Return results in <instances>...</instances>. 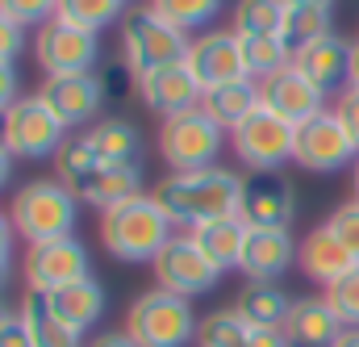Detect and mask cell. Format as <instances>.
I'll use <instances>...</instances> for the list:
<instances>
[{
  "label": "cell",
  "mask_w": 359,
  "mask_h": 347,
  "mask_svg": "<svg viewBox=\"0 0 359 347\" xmlns=\"http://www.w3.org/2000/svg\"><path fill=\"white\" fill-rule=\"evenodd\" d=\"M155 201L168 209V218L192 230L201 222L234 218L243 209V176L234 168H196V172H168L155 184Z\"/></svg>",
  "instance_id": "6da1fadb"
},
{
  "label": "cell",
  "mask_w": 359,
  "mask_h": 347,
  "mask_svg": "<svg viewBox=\"0 0 359 347\" xmlns=\"http://www.w3.org/2000/svg\"><path fill=\"white\" fill-rule=\"evenodd\" d=\"M172 235H176V222L155 201V192H138L100 214V247L113 260L155 263V256L172 243Z\"/></svg>",
  "instance_id": "7a4b0ae2"
},
{
  "label": "cell",
  "mask_w": 359,
  "mask_h": 347,
  "mask_svg": "<svg viewBox=\"0 0 359 347\" xmlns=\"http://www.w3.org/2000/svg\"><path fill=\"white\" fill-rule=\"evenodd\" d=\"M8 218L29 247L50 243V239H67V235H76V222H80V197L59 176L55 180H29L25 188H17Z\"/></svg>",
  "instance_id": "3957f363"
},
{
  "label": "cell",
  "mask_w": 359,
  "mask_h": 347,
  "mask_svg": "<svg viewBox=\"0 0 359 347\" xmlns=\"http://www.w3.org/2000/svg\"><path fill=\"white\" fill-rule=\"evenodd\" d=\"M201 318L192 310V297H180L168 289H147L134 297L126 314V335L138 347H188L196 343Z\"/></svg>",
  "instance_id": "277c9868"
},
{
  "label": "cell",
  "mask_w": 359,
  "mask_h": 347,
  "mask_svg": "<svg viewBox=\"0 0 359 347\" xmlns=\"http://www.w3.org/2000/svg\"><path fill=\"white\" fill-rule=\"evenodd\" d=\"M188 42L192 38L180 25L163 21L151 4L130 8L126 21H121V59L130 63L134 76H151V72H159L168 63H184Z\"/></svg>",
  "instance_id": "5b68a950"
},
{
  "label": "cell",
  "mask_w": 359,
  "mask_h": 347,
  "mask_svg": "<svg viewBox=\"0 0 359 347\" xmlns=\"http://www.w3.org/2000/svg\"><path fill=\"white\" fill-rule=\"evenodd\" d=\"M222 147H226V130L205 109H188V113H176V117L159 122V155L168 159L172 172L213 168Z\"/></svg>",
  "instance_id": "8992f818"
},
{
  "label": "cell",
  "mask_w": 359,
  "mask_h": 347,
  "mask_svg": "<svg viewBox=\"0 0 359 347\" xmlns=\"http://www.w3.org/2000/svg\"><path fill=\"white\" fill-rule=\"evenodd\" d=\"M292 143H297V126L276 117L264 105L243 126L230 130V147L247 172H284V164L292 159Z\"/></svg>",
  "instance_id": "52a82bcc"
},
{
  "label": "cell",
  "mask_w": 359,
  "mask_h": 347,
  "mask_svg": "<svg viewBox=\"0 0 359 347\" xmlns=\"http://www.w3.org/2000/svg\"><path fill=\"white\" fill-rule=\"evenodd\" d=\"M355 159H359V147L347 134V126L339 122L334 109H326V113L297 126V143H292V164L297 168L330 176V172H343V168H355Z\"/></svg>",
  "instance_id": "ba28073f"
},
{
  "label": "cell",
  "mask_w": 359,
  "mask_h": 347,
  "mask_svg": "<svg viewBox=\"0 0 359 347\" xmlns=\"http://www.w3.org/2000/svg\"><path fill=\"white\" fill-rule=\"evenodd\" d=\"M34 59L42 67V76H84L96 72L100 63V34L67 25V21H46L34 34Z\"/></svg>",
  "instance_id": "9c48e42d"
},
{
  "label": "cell",
  "mask_w": 359,
  "mask_h": 347,
  "mask_svg": "<svg viewBox=\"0 0 359 347\" xmlns=\"http://www.w3.org/2000/svg\"><path fill=\"white\" fill-rule=\"evenodd\" d=\"M67 126L63 117L34 92V96H21L13 109H8V151L21 155V159H55L67 143Z\"/></svg>",
  "instance_id": "30bf717a"
},
{
  "label": "cell",
  "mask_w": 359,
  "mask_h": 347,
  "mask_svg": "<svg viewBox=\"0 0 359 347\" xmlns=\"http://www.w3.org/2000/svg\"><path fill=\"white\" fill-rule=\"evenodd\" d=\"M151 272H155V289H168V293H180V297L213 293L217 280H222V268L192 243L188 230L184 235H172V243L155 256Z\"/></svg>",
  "instance_id": "8fae6325"
},
{
  "label": "cell",
  "mask_w": 359,
  "mask_h": 347,
  "mask_svg": "<svg viewBox=\"0 0 359 347\" xmlns=\"http://www.w3.org/2000/svg\"><path fill=\"white\" fill-rule=\"evenodd\" d=\"M21 276L29 289H42V293H55L63 284H76L92 276V260L88 247L67 235V239H50V243H34L25 247V263H21Z\"/></svg>",
  "instance_id": "7c38bea8"
},
{
  "label": "cell",
  "mask_w": 359,
  "mask_h": 347,
  "mask_svg": "<svg viewBox=\"0 0 359 347\" xmlns=\"http://www.w3.org/2000/svg\"><path fill=\"white\" fill-rule=\"evenodd\" d=\"M238 218L247 226L288 230L297 218V184L284 172H247L243 176V209Z\"/></svg>",
  "instance_id": "4fadbf2b"
},
{
  "label": "cell",
  "mask_w": 359,
  "mask_h": 347,
  "mask_svg": "<svg viewBox=\"0 0 359 347\" xmlns=\"http://www.w3.org/2000/svg\"><path fill=\"white\" fill-rule=\"evenodd\" d=\"M188 72L201 80V88H222L230 80H243L247 67H243V46H238V34L234 30H201L192 42H188V55H184Z\"/></svg>",
  "instance_id": "5bb4252c"
},
{
  "label": "cell",
  "mask_w": 359,
  "mask_h": 347,
  "mask_svg": "<svg viewBox=\"0 0 359 347\" xmlns=\"http://www.w3.org/2000/svg\"><path fill=\"white\" fill-rule=\"evenodd\" d=\"M38 96L63 117L67 130H76V126H96L100 109L109 105L96 72H84V76H46L42 88H38Z\"/></svg>",
  "instance_id": "9a60e30c"
},
{
  "label": "cell",
  "mask_w": 359,
  "mask_h": 347,
  "mask_svg": "<svg viewBox=\"0 0 359 347\" xmlns=\"http://www.w3.org/2000/svg\"><path fill=\"white\" fill-rule=\"evenodd\" d=\"M138 100L155 117H176V113H188V109H201L205 88L188 72V63H168L151 76H138Z\"/></svg>",
  "instance_id": "2e32d148"
},
{
  "label": "cell",
  "mask_w": 359,
  "mask_h": 347,
  "mask_svg": "<svg viewBox=\"0 0 359 347\" xmlns=\"http://www.w3.org/2000/svg\"><path fill=\"white\" fill-rule=\"evenodd\" d=\"M259 100H264V109H271L276 117H284V122H292V126H301V122L326 113V92L318 84H309L297 67H284V72H276L271 80H264V84H259Z\"/></svg>",
  "instance_id": "e0dca14e"
},
{
  "label": "cell",
  "mask_w": 359,
  "mask_h": 347,
  "mask_svg": "<svg viewBox=\"0 0 359 347\" xmlns=\"http://www.w3.org/2000/svg\"><path fill=\"white\" fill-rule=\"evenodd\" d=\"M297 239L288 230H271V226H247V243H243V260L238 272L247 280H280L292 263H297Z\"/></svg>",
  "instance_id": "ac0fdd59"
},
{
  "label": "cell",
  "mask_w": 359,
  "mask_h": 347,
  "mask_svg": "<svg viewBox=\"0 0 359 347\" xmlns=\"http://www.w3.org/2000/svg\"><path fill=\"white\" fill-rule=\"evenodd\" d=\"M351 59H355V42L351 38H339V34H326L322 42L305 46L292 59V67L309 84H318L322 92H343V88L351 84Z\"/></svg>",
  "instance_id": "d6986e66"
},
{
  "label": "cell",
  "mask_w": 359,
  "mask_h": 347,
  "mask_svg": "<svg viewBox=\"0 0 359 347\" xmlns=\"http://www.w3.org/2000/svg\"><path fill=\"white\" fill-rule=\"evenodd\" d=\"M280 335L288 347H334V339L343 335V318L330 310L326 297H297Z\"/></svg>",
  "instance_id": "ffe728a7"
},
{
  "label": "cell",
  "mask_w": 359,
  "mask_h": 347,
  "mask_svg": "<svg viewBox=\"0 0 359 347\" xmlns=\"http://www.w3.org/2000/svg\"><path fill=\"white\" fill-rule=\"evenodd\" d=\"M297 263H301V272L313 280V284H322V289H330L334 280H343L351 268H355V256L334 239V230L322 222V226H313L305 239H301V247H297Z\"/></svg>",
  "instance_id": "44dd1931"
},
{
  "label": "cell",
  "mask_w": 359,
  "mask_h": 347,
  "mask_svg": "<svg viewBox=\"0 0 359 347\" xmlns=\"http://www.w3.org/2000/svg\"><path fill=\"white\" fill-rule=\"evenodd\" d=\"M17 314H21V322L29 327L34 347H80V335H76V331L55 314L50 293H42V289H25V293H21Z\"/></svg>",
  "instance_id": "7402d4cb"
},
{
  "label": "cell",
  "mask_w": 359,
  "mask_h": 347,
  "mask_svg": "<svg viewBox=\"0 0 359 347\" xmlns=\"http://www.w3.org/2000/svg\"><path fill=\"white\" fill-rule=\"evenodd\" d=\"M50 306H55V314H59L76 335H84V331H92V322H100V314H104V284H100L96 276H84V280H76V284L55 289V293H50Z\"/></svg>",
  "instance_id": "603a6c76"
},
{
  "label": "cell",
  "mask_w": 359,
  "mask_h": 347,
  "mask_svg": "<svg viewBox=\"0 0 359 347\" xmlns=\"http://www.w3.org/2000/svg\"><path fill=\"white\" fill-rule=\"evenodd\" d=\"M264 100H259V84L251 80V76H243V80H230V84L222 88H209L205 92V100H201V109L230 134L234 126H243L255 109H259Z\"/></svg>",
  "instance_id": "cb8c5ba5"
},
{
  "label": "cell",
  "mask_w": 359,
  "mask_h": 347,
  "mask_svg": "<svg viewBox=\"0 0 359 347\" xmlns=\"http://www.w3.org/2000/svg\"><path fill=\"white\" fill-rule=\"evenodd\" d=\"M234 310L251 322V327H268V331H280L288 310H292V297L280 289V280H247L238 289V301Z\"/></svg>",
  "instance_id": "d4e9b609"
},
{
  "label": "cell",
  "mask_w": 359,
  "mask_h": 347,
  "mask_svg": "<svg viewBox=\"0 0 359 347\" xmlns=\"http://www.w3.org/2000/svg\"><path fill=\"white\" fill-rule=\"evenodd\" d=\"M80 134L88 138V147L96 151V159L109 164V168H117V164H138V155H142V134H138L126 117H104V122H96L88 130H80Z\"/></svg>",
  "instance_id": "484cf974"
},
{
  "label": "cell",
  "mask_w": 359,
  "mask_h": 347,
  "mask_svg": "<svg viewBox=\"0 0 359 347\" xmlns=\"http://www.w3.org/2000/svg\"><path fill=\"white\" fill-rule=\"evenodd\" d=\"M188 235H192V243L217 263L222 272L238 268L243 243H247V222H243L238 214H234V218H217V222H201V226H192Z\"/></svg>",
  "instance_id": "4316f807"
},
{
  "label": "cell",
  "mask_w": 359,
  "mask_h": 347,
  "mask_svg": "<svg viewBox=\"0 0 359 347\" xmlns=\"http://www.w3.org/2000/svg\"><path fill=\"white\" fill-rule=\"evenodd\" d=\"M238 46H243V67L255 84H264L276 72L292 67V51L280 34H238Z\"/></svg>",
  "instance_id": "83f0119b"
},
{
  "label": "cell",
  "mask_w": 359,
  "mask_h": 347,
  "mask_svg": "<svg viewBox=\"0 0 359 347\" xmlns=\"http://www.w3.org/2000/svg\"><path fill=\"white\" fill-rule=\"evenodd\" d=\"M138 192H142V164H117V168H100V176L88 184V192L80 201H88L104 214V209L138 197Z\"/></svg>",
  "instance_id": "f1b7e54d"
},
{
  "label": "cell",
  "mask_w": 359,
  "mask_h": 347,
  "mask_svg": "<svg viewBox=\"0 0 359 347\" xmlns=\"http://www.w3.org/2000/svg\"><path fill=\"white\" fill-rule=\"evenodd\" d=\"M196 347H255V327L238 310H213L201 318Z\"/></svg>",
  "instance_id": "f546056e"
},
{
  "label": "cell",
  "mask_w": 359,
  "mask_h": 347,
  "mask_svg": "<svg viewBox=\"0 0 359 347\" xmlns=\"http://www.w3.org/2000/svg\"><path fill=\"white\" fill-rule=\"evenodd\" d=\"M326 34H334V21H330V13H322V8H288V17H284V30H280V38L288 42L292 59H297L305 46L322 42Z\"/></svg>",
  "instance_id": "4dcf8cb0"
},
{
  "label": "cell",
  "mask_w": 359,
  "mask_h": 347,
  "mask_svg": "<svg viewBox=\"0 0 359 347\" xmlns=\"http://www.w3.org/2000/svg\"><path fill=\"white\" fill-rule=\"evenodd\" d=\"M55 17L67 21V25H80V30L100 34L104 25L126 21V0H59Z\"/></svg>",
  "instance_id": "1f68e13d"
},
{
  "label": "cell",
  "mask_w": 359,
  "mask_h": 347,
  "mask_svg": "<svg viewBox=\"0 0 359 347\" xmlns=\"http://www.w3.org/2000/svg\"><path fill=\"white\" fill-rule=\"evenodd\" d=\"M288 17L284 0H238L234 4V34H280Z\"/></svg>",
  "instance_id": "d6a6232c"
},
{
  "label": "cell",
  "mask_w": 359,
  "mask_h": 347,
  "mask_svg": "<svg viewBox=\"0 0 359 347\" xmlns=\"http://www.w3.org/2000/svg\"><path fill=\"white\" fill-rule=\"evenodd\" d=\"M222 4H226V0H151V8H155L163 21L180 25L184 34H188V30H209V25L217 21Z\"/></svg>",
  "instance_id": "836d02e7"
},
{
  "label": "cell",
  "mask_w": 359,
  "mask_h": 347,
  "mask_svg": "<svg viewBox=\"0 0 359 347\" xmlns=\"http://www.w3.org/2000/svg\"><path fill=\"white\" fill-rule=\"evenodd\" d=\"M322 297H326L330 310L343 318V327H359V263L343 276V280H334Z\"/></svg>",
  "instance_id": "e575fe53"
},
{
  "label": "cell",
  "mask_w": 359,
  "mask_h": 347,
  "mask_svg": "<svg viewBox=\"0 0 359 347\" xmlns=\"http://www.w3.org/2000/svg\"><path fill=\"white\" fill-rule=\"evenodd\" d=\"M96 76H100V88H104V100H109V105H126L130 96H138V76L130 72V63H126V59H121V63L100 67Z\"/></svg>",
  "instance_id": "d590c367"
},
{
  "label": "cell",
  "mask_w": 359,
  "mask_h": 347,
  "mask_svg": "<svg viewBox=\"0 0 359 347\" xmlns=\"http://www.w3.org/2000/svg\"><path fill=\"white\" fill-rule=\"evenodd\" d=\"M0 13L17 25H46L59 13V0H0Z\"/></svg>",
  "instance_id": "8d00e7d4"
},
{
  "label": "cell",
  "mask_w": 359,
  "mask_h": 347,
  "mask_svg": "<svg viewBox=\"0 0 359 347\" xmlns=\"http://www.w3.org/2000/svg\"><path fill=\"white\" fill-rule=\"evenodd\" d=\"M326 226L334 230V239H339V243H343V247L359 260V201H355V197H351V201H343V205L326 218Z\"/></svg>",
  "instance_id": "74e56055"
},
{
  "label": "cell",
  "mask_w": 359,
  "mask_h": 347,
  "mask_svg": "<svg viewBox=\"0 0 359 347\" xmlns=\"http://www.w3.org/2000/svg\"><path fill=\"white\" fill-rule=\"evenodd\" d=\"M330 109L339 113V122L347 126V134L355 138V147H359V88L347 84L339 96H334V105H330Z\"/></svg>",
  "instance_id": "f35d334b"
},
{
  "label": "cell",
  "mask_w": 359,
  "mask_h": 347,
  "mask_svg": "<svg viewBox=\"0 0 359 347\" xmlns=\"http://www.w3.org/2000/svg\"><path fill=\"white\" fill-rule=\"evenodd\" d=\"M21 51H25V25L0 13V63H17Z\"/></svg>",
  "instance_id": "ab89813d"
},
{
  "label": "cell",
  "mask_w": 359,
  "mask_h": 347,
  "mask_svg": "<svg viewBox=\"0 0 359 347\" xmlns=\"http://www.w3.org/2000/svg\"><path fill=\"white\" fill-rule=\"evenodd\" d=\"M13 235H17L13 218H8V214H0V293H4V289H8V280H13Z\"/></svg>",
  "instance_id": "60d3db41"
},
{
  "label": "cell",
  "mask_w": 359,
  "mask_h": 347,
  "mask_svg": "<svg viewBox=\"0 0 359 347\" xmlns=\"http://www.w3.org/2000/svg\"><path fill=\"white\" fill-rule=\"evenodd\" d=\"M21 100V80H17V63H0V109H13Z\"/></svg>",
  "instance_id": "b9f144b4"
},
{
  "label": "cell",
  "mask_w": 359,
  "mask_h": 347,
  "mask_svg": "<svg viewBox=\"0 0 359 347\" xmlns=\"http://www.w3.org/2000/svg\"><path fill=\"white\" fill-rule=\"evenodd\" d=\"M0 347H34V339H29V327L21 322V314H13V318L0 327Z\"/></svg>",
  "instance_id": "7bdbcfd3"
},
{
  "label": "cell",
  "mask_w": 359,
  "mask_h": 347,
  "mask_svg": "<svg viewBox=\"0 0 359 347\" xmlns=\"http://www.w3.org/2000/svg\"><path fill=\"white\" fill-rule=\"evenodd\" d=\"M88 347H138V343H134L126 331H100V335H96Z\"/></svg>",
  "instance_id": "ee69618b"
},
{
  "label": "cell",
  "mask_w": 359,
  "mask_h": 347,
  "mask_svg": "<svg viewBox=\"0 0 359 347\" xmlns=\"http://www.w3.org/2000/svg\"><path fill=\"white\" fill-rule=\"evenodd\" d=\"M288 8H322V13H334V0H284Z\"/></svg>",
  "instance_id": "f6af8a7d"
},
{
  "label": "cell",
  "mask_w": 359,
  "mask_h": 347,
  "mask_svg": "<svg viewBox=\"0 0 359 347\" xmlns=\"http://www.w3.org/2000/svg\"><path fill=\"white\" fill-rule=\"evenodd\" d=\"M13 180V151H0V188Z\"/></svg>",
  "instance_id": "bcb514c9"
},
{
  "label": "cell",
  "mask_w": 359,
  "mask_h": 347,
  "mask_svg": "<svg viewBox=\"0 0 359 347\" xmlns=\"http://www.w3.org/2000/svg\"><path fill=\"white\" fill-rule=\"evenodd\" d=\"M334 347H359V327H343V335L334 339Z\"/></svg>",
  "instance_id": "7dc6e473"
},
{
  "label": "cell",
  "mask_w": 359,
  "mask_h": 347,
  "mask_svg": "<svg viewBox=\"0 0 359 347\" xmlns=\"http://www.w3.org/2000/svg\"><path fill=\"white\" fill-rule=\"evenodd\" d=\"M0 151H8V109H0Z\"/></svg>",
  "instance_id": "c3c4849f"
},
{
  "label": "cell",
  "mask_w": 359,
  "mask_h": 347,
  "mask_svg": "<svg viewBox=\"0 0 359 347\" xmlns=\"http://www.w3.org/2000/svg\"><path fill=\"white\" fill-rule=\"evenodd\" d=\"M13 314H17V310H13V306H8V301H4V293H0V327H4V322H8V318H13Z\"/></svg>",
  "instance_id": "681fc988"
},
{
  "label": "cell",
  "mask_w": 359,
  "mask_h": 347,
  "mask_svg": "<svg viewBox=\"0 0 359 347\" xmlns=\"http://www.w3.org/2000/svg\"><path fill=\"white\" fill-rule=\"evenodd\" d=\"M351 84L359 88V42H355V59H351Z\"/></svg>",
  "instance_id": "f907efd6"
},
{
  "label": "cell",
  "mask_w": 359,
  "mask_h": 347,
  "mask_svg": "<svg viewBox=\"0 0 359 347\" xmlns=\"http://www.w3.org/2000/svg\"><path fill=\"white\" fill-rule=\"evenodd\" d=\"M351 188H355V201H359V159H355V168H351Z\"/></svg>",
  "instance_id": "816d5d0a"
}]
</instances>
